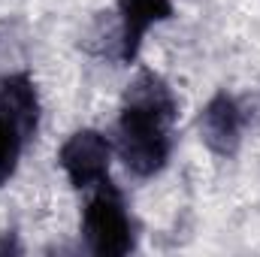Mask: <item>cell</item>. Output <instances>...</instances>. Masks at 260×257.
<instances>
[{
  "mask_svg": "<svg viewBox=\"0 0 260 257\" xmlns=\"http://www.w3.org/2000/svg\"><path fill=\"white\" fill-rule=\"evenodd\" d=\"M179 100L164 76L139 70L130 79L118 115V154L133 176H157L173 151V124Z\"/></svg>",
  "mask_w": 260,
  "mask_h": 257,
  "instance_id": "obj_1",
  "label": "cell"
},
{
  "mask_svg": "<svg viewBox=\"0 0 260 257\" xmlns=\"http://www.w3.org/2000/svg\"><path fill=\"white\" fill-rule=\"evenodd\" d=\"M82 233L88 248L100 257H124L136 248V233L124 197L109 179L91 188V197L82 212Z\"/></svg>",
  "mask_w": 260,
  "mask_h": 257,
  "instance_id": "obj_2",
  "label": "cell"
},
{
  "mask_svg": "<svg viewBox=\"0 0 260 257\" xmlns=\"http://www.w3.org/2000/svg\"><path fill=\"white\" fill-rule=\"evenodd\" d=\"M112 157V148H109V139L100 133V130H76L67 136V142L58 151V164L64 170L67 182L76 188V191H91L97 188L100 182L109 179V160Z\"/></svg>",
  "mask_w": 260,
  "mask_h": 257,
  "instance_id": "obj_3",
  "label": "cell"
},
{
  "mask_svg": "<svg viewBox=\"0 0 260 257\" xmlns=\"http://www.w3.org/2000/svg\"><path fill=\"white\" fill-rule=\"evenodd\" d=\"M242 130H245V109L242 103L221 91L215 94L203 112H200V139L206 142V148L218 157H233L242 145Z\"/></svg>",
  "mask_w": 260,
  "mask_h": 257,
  "instance_id": "obj_4",
  "label": "cell"
},
{
  "mask_svg": "<svg viewBox=\"0 0 260 257\" xmlns=\"http://www.w3.org/2000/svg\"><path fill=\"white\" fill-rule=\"evenodd\" d=\"M173 18L170 0H118V58L130 64L136 61L145 34Z\"/></svg>",
  "mask_w": 260,
  "mask_h": 257,
  "instance_id": "obj_5",
  "label": "cell"
},
{
  "mask_svg": "<svg viewBox=\"0 0 260 257\" xmlns=\"http://www.w3.org/2000/svg\"><path fill=\"white\" fill-rule=\"evenodd\" d=\"M0 106L21 124V130L34 139L40 130V94L27 73H9L0 79Z\"/></svg>",
  "mask_w": 260,
  "mask_h": 257,
  "instance_id": "obj_6",
  "label": "cell"
},
{
  "mask_svg": "<svg viewBox=\"0 0 260 257\" xmlns=\"http://www.w3.org/2000/svg\"><path fill=\"white\" fill-rule=\"evenodd\" d=\"M27 142H30V136L0 106V188L15 176L18 160H21V151H24Z\"/></svg>",
  "mask_w": 260,
  "mask_h": 257,
  "instance_id": "obj_7",
  "label": "cell"
}]
</instances>
